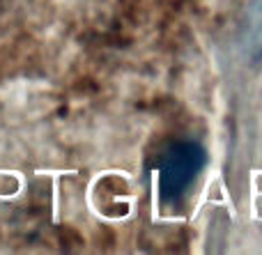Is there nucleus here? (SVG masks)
Here are the masks:
<instances>
[{
    "mask_svg": "<svg viewBox=\"0 0 262 255\" xmlns=\"http://www.w3.org/2000/svg\"><path fill=\"white\" fill-rule=\"evenodd\" d=\"M244 51L253 64L262 62V0H251L244 23Z\"/></svg>",
    "mask_w": 262,
    "mask_h": 255,
    "instance_id": "2",
    "label": "nucleus"
},
{
    "mask_svg": "<svg viewBox=\"0 0 262 255\" xmlns=\"http://www.w3.org/2000/svg\"><path fill=\"white\" fill-rule=\"evenodd\" d=\"M207 166V152L195 141H177L159 164V196L166 207L180 205Z\"/></svg>",
    "mask_w": 262,
    "mask_h": 255,
    "instance_id": "1",
    "label": "nucleus"
}]
</instances>
